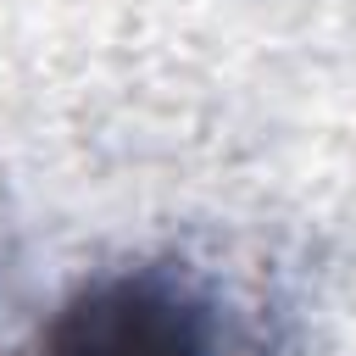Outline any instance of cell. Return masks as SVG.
<instances>
[{"label":"cell","mask_w":356,"mask_h":356,"mask_svg":"<svg viewBox=\"0 0 356 356\" xmlns=\"http://www.w3.org/2000/svg\"><path fill=\"white\" fill-rule=\"evenodd\" d=\"M33 356H217V328L184 278L134 267L78 284L39 328Z\"/></svg>","instance_id":"obj_1"}]
</instances>
